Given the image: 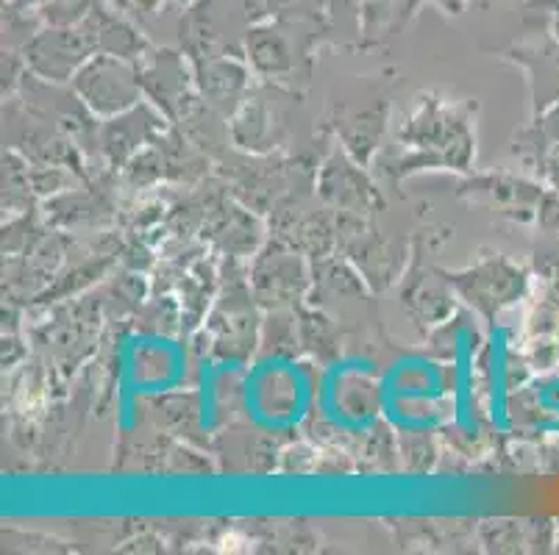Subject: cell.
<instances>
[{"instance_id": "6da1fadb", "label": "cell", "mask_w": 559, "mask_h": 555, "mask_svg": "<svg viewBox=\"0 0 559 555\" xmlns=\"http://www.w3.org/2000/svg\"><path fill=\"white\" fill-rule=\"evenodd\" d=\"M73 79L84 104L98 114H120L140 100V73L120 56H93Z\"/></svg>"}, {"instance_id": "7a4b0ae2", "label": "cell", "mask_w": 559, "mask_h": 555, "mask_svg": "<svg viewBox=\"0 0 559 555\" xmlns=\"http://www.w3.org/2000/svg\"><path fill=\"white\" fill-rule=\"evenodd\" d=\"M93 50L98 53L93 31L86 28V23L81 20L75 25H48L28 43L25 53H28V61L39 75L64 81L93 59Z\"/></svg>"}, {"instance_id": "3957f363", "label": "cell", "mask_w": 559, "mask_h": 555, "mask_svg": "<svg viewBox=\"0 0 559 555\" xmlns=\"http://www.w3.org/2000/svg\"><path fill=\"white\" fill-rule=\"evenodd\" d=\"M420 0H362L359 28L368 39H381L399 31L415 14Z\"/></svg>"}, {"instance_id": "277c9868", "label": "cell", "mask_w": 559, "mask_h": 555, "mask_svg": "<svg viewBox=\"0 0 559 555\" xmlns=\"http://www.w3.org/2000/svg\"><path fill=\"white\" fill-rule=\"evenodd\" d=\"M100 0H48L39 14L48 20L50 25H75L98 7Z\"/></svg>"}, {"instance_id": "5b68a950", "label": "cell", "mask_w": 559, "mask_h": 555, "mask_svg": "<svg viewBox=\"0 0 559 555\" xmlns=\"http://www.w3.org/2000/svg\"><path fill=\"white\" fill-rule=\"evenodd\" d=\"M106 3L129 20H148L159 12L165 0H106Z\"/></svg>"}, {"instance_id": "8992f818", "label": "cell", "mask_w": 559, "mask_h": 555, "mask_svg": "<svg viewBox=\"0 0 559 555\" xmlns=\"http://www.w3.org/2000/svg\"><path fill=\"white\" fill-rule=\"evenodd\" d=\"M431 3L443 14H449V17H460L467 9V0H431Z\"/></svg>"}, {"instance_id": "52a82bcc", "label": "cell", "mask_w": 559, "mask_h": 555, "mask_svg": "<svg viewBox=\"0 0 559 555\" xmlns=\"http://www.w3.org/2000/svg\"><path fill=\"white\" fill-rule=\"evenodd\" d=\"M14 9H43L48 0H9Z\"/></svg>"}, {"instance_id": "ba28073f", "label": "cell", "mask_w": 559, "mask_h": 555, "mask_svg": "<svg viewBox=\"0 0 559 555\" xmlns=\"http://www.w3.org/2000/svg\"><path fill=\"white\" fill-rule=\"evenodd\" d=\"M551 178H554V183H557V190H559V156L551 161Z\"/></svg>"}, {"instance_id": "9c48e42d", "label": "cell", "mask_w": 559, "mask_h": 555, "mask_svg": "<svg viewBox=\"0 0 559 555\" xmlns=\"http://www.w3.org/2000/svg\"><path fill=\"white\" fill-rule=\"evenodd\" d=\"M179 3H192V0H179Z\"/></svg>"}]
</instances>
